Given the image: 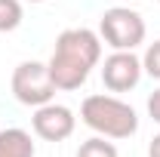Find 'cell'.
<instances>
[{
    "instance_id": "obj_1",
    "label": "cell",
    "mask_w": 160,
    "mask_h": 157,
    "mask_svg": "<svg viewBox=\"0 0 160 157\" xmlns=\"http://www.w3.org/2000/svg\"><path fill=\"white\" fill-rule=\"evenodd\" d=\"M102 62V37L89 28H65L56 46H52V56H49V77L56 83V89L62 93H71L80 89L92 68Z\"/></svg>"
},
{
    "instance_id": "obj_2",
    "label": "cell",
    "mask_w": 160,
    "mask_h": 157,
    "mask_svg": "<svg viewBox=\"0 0 160 157\" xmlns=\"http://www.w3.org/2000/svg\"><path fill=\"white\" fill-rule=\"evenodd\" d=\"M80 120L105 139H129L139 133V114L129 102H123L117 96L108 93H96L86 96L80 105Z\"/></svg>"
},
{
    "instance_id": "obj_3",
    "label": "cell",
    "mask_w": 160,
    "mask_h": 157,
    "mask_svg": "<svg viewBox=\"0 0 160 157\" xmlns=\"http://www.w3.org/2000/svg\"><path fill=\"white\" fill-rule=\"evenodd\" d=\"M145 34H148V25H145L139 9L111 6L99 19V37L111 49H139L145 43Z\"/></svg>"
},
{
    "instance_id": "obj_4",
    "label": "cell",
    "mask_w": 160,
    "mask_h": 157,
    "mask_svg": "<svg viewBox=\"0 0 160 157\" xmlns=\"http://www.w3.org/2000/svg\"><path fill=\"white\" fill-rule=\"evenodd\" d=\"M9 86H12L16 102L28 105V108H40V105L52 102L56 93H59L56 83H52V77H49V65L46 62H34V59L16 65Z\"/></svg>"
},
{
    "instance_id": "obj_5",
    "label": "cell",
    "mask_w": 160,
    "mask_h": 157,
    "mask_svg": "<svg viewBox=\"0 0 160 157\" xmlns=\"http://www.w3.org/2000/svg\"><path fill=\"white\" fill-rule=\"evenodd\" d=\"M142 77L145 68L136 49H111V56L102 65V83L108 93H129L142 83Z\"/></svg>"
},
{
    "instance_id": "obj_6",
    "label": "cell",
    "mask_w": 160,
    "mask_h": 157,
    "mask_svg": "<svg viewBox=\"0 0 160 157\" xmlns=\"http://www.w3.org/2000/svg\"><path fill=\"white\" fill-rule=\"evenodd\" d=\"M31 129L34 136L43 139V142H65V139L74 136L77 129V117L68 105H59V102H46L34 108V117H31Z\"/></svg>"
},
{
    "instance_id": "obj_7",
    "label": "cell",
    "mask_w": 160,
    "mask_h": 157,
    "mask_svg": "<svg viewBox=\"0 0 160 157\" xmlns=\"http://www.w3.org/2000/svg\"><path fill=\"white\" fill-rule=\"evenodd\" d=\"M34 139L28 129L19 126H9V129H0V157H34Z\"/></svg>"
},
{
    "instance_id": "obj_8",
    "label": "cell",
    "mask_w": 160,
    "mask_h": 157,
    "mask_svg": "<svg viewBox=\"0 0 160 157\" xmlns=\"http://www.w3.org/2000/svg\"><path fill=\"white\" fill-rule=\"evenodd\" d=\"M74 157H120V154H117V145L114 142H108L105 136H92L86 142H80Z\"/></svg>"
},
{
    "instance_id": "obj_9",
    "label": "cell",
    "mask_w": 160,
    "mask_h": 157,
    "mask_svg": "<svg viewBox=\"0 0 160 157\" xmlns=\"http://www.w3.org/2000/svg\"><path fill=\"white\" fill-rule=\"evenodd\" d=\"M25 19V9H22V0H0V34H9L16 31Z\"/></svg>"
},
{
    "instance_id": "obj_10",
    "label": "cell",
    "mask_w": 160,
    "mask_h": 157,
    "mask_svg": "<svg viewBox=\"0 0 160 157\" xmlns=\"http://www.w3.org/2000/svg\"><path fill=\"white\" fill-rule=\"evenodd\" d=\"M142 68H145L148 77L160 80V37L154 40V43H148V49H145V56H142Z\"/></svg>"
},
{
    "instance_id": "obj_11",
    "label": "cell",
    "mask_w": 160,
    "mask_h": 157,
    "mask_svg": "<svg viewBox=\"0 0 160 157\" xmlns=\"http://www.w3.org/2000/svg\"><path fill=\"white\" fill-rule=\"evenodd\" d=\"M148 117L154 120V123H160V86L148 96Z\"/></svg>"
},
{
    "instance_id": "obj_12",
    "label": "cell",
    "mask_w": 160,
    "mask_h": 157,
    "mask_svg": "<svg viewBox=\"0 0 160 157\" xmlns=\"http://www.w3.org/2000/svg\"><path fill=\"white\" fill-rule=\"evenodd\" d=\"M148 157H160V133L151 139V145H148Z\"/></svg>"
},
{
    "instance_id": "obj_13",
    "label": "cell",
    "mask_w": 160,
    "mask_h": 157,
    "mask_svg": "<svg viewBox=\"0 0 160 157\" xmlns=\"http://www.w3.org/2000/svg\"><path fill=\"white\" fill-rule=\"evenodd\" d=\"M25 3H43V0H25Z\"/></svg>"
},
{
    "instance_id": "obj_14",
    "label": "cell",
    "mask_w": 160,
    "mask_h": 157,
    "mask_svg": "<svg viewBox=\"0 0 160 157\" xmlns=\"http://www.w3.org/2000/svg\"><path fill=\"white\" fill-rule=\"evenodd\" d=\"M157 3H160V0H157Z\"/></svg>"
}]
</instances>
